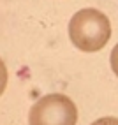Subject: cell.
<instances>
[{"instance_id":"cell-1","label":"cell","mask_w":118,"mask_h":125,"mask_svg":"<svg viewBox=\"0 0 118 125\" xmlns=\"http://www.w3.org/2000/svg\"><path fill=\"white\" fill-rule=\"evenodd\" d=\"M69 37L78 49L85 53H95L102 49L111 37L109 18L99 9H81L71 18Z\"/></svg>"},{"instance_id":"cell-2","label":"cell","mask_w":118,"mask_h":125,"mask_svg":"<svg viewBox=\"0 0 118 125\" xmlns=\"http://www.w3.org/2000/svg\"><path fill=\"white\" fill-rule=\"evenodd\" d=\"M76 104L64 94H48L41 97L28 113L30 125H76Z\"/></svg>"},{"instance_id":"cell-3","label":"cell","mask_w":118,"mask_h":125,"mask_svg":"<svg viewBox=\"0 0 118 125\" xmlns=\"http://www.w3.org/2000/svg\"><path fill=\"white\" fill-rule=\"evenodd\" d=\"M109 62H111V69L113 72L116 74V78H118V44L113 48V51H111V58H109Z\"/></svg>"},{"instance_id":"cell-4","label":"cell","mask_w":118,"mask_h":125,"mask_svg":"<svg viewBox=\"0 0 118 125\" xmlns=\"http://www.w3.org/2000/svg\"><path fill=\"white\" fill-rule=\"evenodd\" d=\"M92 125H118V118H115V116H104V118L95 120Z\"/></svg>"}]
</instances>
